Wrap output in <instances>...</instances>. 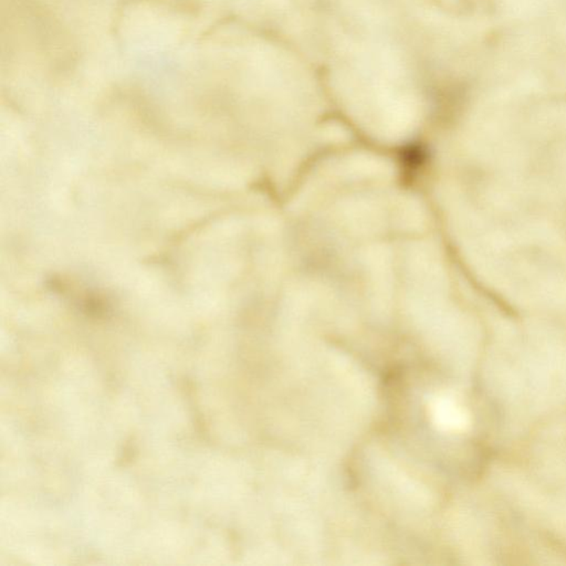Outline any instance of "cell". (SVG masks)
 Listing matches in <instances>:
<instances>
[{"instance_id":"6da1fadb","label":"cell","mask_w":566,"mask_h":566,"mask_svg":"<svg viewBox=\"0 0 566 566\" xmlns=\"http://www.w3.org/2000/svg\"><path fill=\"white\" fill-rule=\"evenodd\" d=\"M436 416L441 427L450 432H462L469 424V417L453 399H443L436 406Z\"/></svg>"}]
</instances>
